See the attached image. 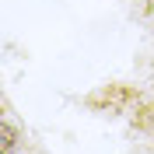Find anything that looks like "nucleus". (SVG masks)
<instances>
[{"instance_id": "1", "label": "nucleus", "mask_w": 154, "mask_h": 154, "mask_svg": "<svg viewBox=\"0 0 154 154\" xmlns=\"http://www.w3.org/2000/svg\"><path fill=\"white\" fill-rule=\"evenodd\" d=\"M14 147H18V126L4 119L0 123V154H14Z\"/></svg>"}]
</instances>
